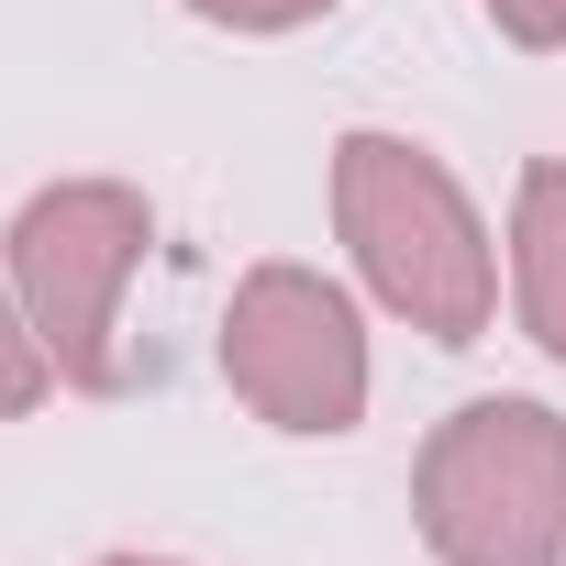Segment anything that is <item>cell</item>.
I'll use <instances>...</instances> for the list:
<instances>
[{"label":"cell","mask_w":566,"mask_h":566,"mask_svg":"<svg viewBox=\"0 0 566 566\" xmlns=\"http://www.w3.org/2000/svg\"><path fill=\"white\" fill-rule=\"evenodd\" d=\"M334 233L367 277V301L400 312L422 345H478L500 323V244L433 145L356 123L334 145Z\"/></svg>","instance_id":"6da1fadb"},{"label":"cell","mask_w":566,"mask_h":566,"mask_svg":"<svg viewBox=\"0 0 566 566\" xmlns=\"http://www.w3.org/2000/svg\"><path fill=\"white\" fill-rule=\"evenodd\" d=\"M411 522L433 566H566V411L489 389L411 455Z\"/></svg>","instance_id":"7a4b0ae2"},{"label":"cell","mask_w":566,"mask_h":566,"mask_svg":"<svg viewBox=\"0 0 566 566\" xmlns=\"http://www.w3.org/2000/svg\"><path fill=\"white\" fill-rule=\"evenodd\" d=\"M156 244V200L123 189V178H56L12 211V233H0V255H12V290L56 356V389H134L123 367V290H134V266Z\"/></svg>","instance_id":"3957f363"},{"label":"cell","mask_w":566,"mask_h":566,"mask_svg":"<svg viewBox=\"0 0 566 566\" xmlns=\"http://www.w3.org/2000/svg\"><path fill=\"white\" fill-rule=\"evenodd\" d=\"M222 378L266 433H301L334 444L367 422V312L345 277L301 266V255H266L233 277V312H222Z\"/></svg>","instance_id":"277c9868"},{"label":"cell","mask_w":566,"mask_h":566,"mask_svg":"<svg viewBox=\"0 0 566 566\" xmlns=\"http://www.w3.org/2000/svg\"><path fill=\"white\" fill-rule=\"evenodd\" d=\"M511 312L566 367V156H533L511 189Z\"/></svg>","instance_id":"5b68a950"},{"label":"cell","mask_w":566,"mask_h":566,"mask_svg":"<svg viewBox=\"0 0 566 566\" xmlns=\"http://www.w3.org/2000/svg\"><path fill=\"white\" fill-rule=\"evenodd\" d=\"M45 389H56V356H45V334H34L23 290H12V255H0V422L45 411Z\"/></svg>","instance_id":"8992f818"},{"label":"cell","mask_w":566,"mask_h":566,"mask_svg":"<svg viewBox=\"0 0 566 566\" xmlns=\"http://www.w3.org/2000/svg\"><path fill=\"white\" fill-rule=\"evenodd\" d=\"M200 23H222V34H301V23H323V12H345V0H189Z\"/></svg>","instance_id":"52a82bcc"},{"label":"cell","mask_w":566,"mask_h":566,"mask_svg":"<svg viewBox=\"0 0 566 566\" xmlns=\"http://www.w3.org/2000/svg\"><path fill=\"white\" fill-rule=\"evenodd\" d=\"M478 12H489L511 45H533V56H555V45H566V0H478Z\"/></svg>","instance_id":"ba28073f"},{"label":"cell","mask_w":566,"mask_h":566,"mask_svg":"<svg viewBox=\"0 0 566 566\" xmlns=\"http://www.w3.org/2000/svg\"><path fill=\"white\" fill-rule=\"evenodd\" d=\"M101 566H178V555H101Z\"/></svg>","instance_id":"9c48e42d"}]
</instances>
